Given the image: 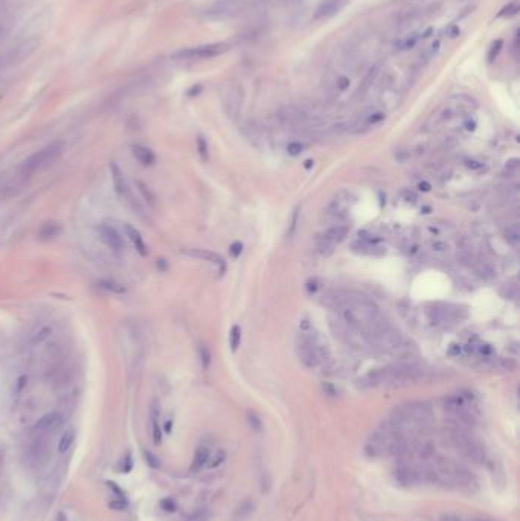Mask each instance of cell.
<instances>
[{
	"label": "cell",
	"mask_w": 520,
	"mask_h": 521,
	"mask_svg": "<svg viewBox=\"0 0 520 521\" xmlns=\"http://www.w3.org/2000/svg\"><path fill=\"white\" fill-rule=\"evenodd\" d=\"M311 165H313V162H311V160H307V162H305V168H310Z\"/></svg>",
	"instance_id": "58"
},
{
	"label": "cell",
	"mask_w": 520,
	"mask_h": 521,
	"mask_svg": "<svg viewBox=\"0 0 520 521\" xmlns=\"http://www.w3.org/2000/svg\"><path fill=\"white\" fill-rule=\"evenodd\" d=\"M151 430H153V442L156 445H160L162 442V427L157 421V411L153 410V415H151Z\"/></svg>",
	"instance_id": "29"
},
{
	"label": "cell",
	"mask_w": 520,
	"mask_h": 521,
	"mask_svg": "<svg viewBox=\"0 0 520 521\" xmlns=\"http://www.w3.org/2000/svg\"><path fill=\"white\" fill-rule=\"evenodd\" d=\"M145 457H147V463H148L150 466H153V468H159V460H157V457H154V456L151 454V453H145Z\"/></svg>",
	"instance_id": "49"
},
{
	"label": "cell",
	"mask_w": 520,
	"mask_h": 521,
	"mask_svg": "<svg viewBox=\"0 0 520 521\" xmlns=\"http://www.w3.org/2000/svg\"><path fill=\"white\" fill-rule=\"evenodd\" d=\"M296 354L299 357L301 363L308 369H314L320 364L318 352L307 335V332H301L296 339Z\"/></svg>",
	"instance_id": "11"
},
{
	"label": "cell",
	"mask_w": 520,
	"mask_h": 521,
	"mask_svg": "<svg viewBox=\"0 0 520 521\" xmlns=\"http://www.w3.org/2000/svg\"><path fill=\"white\" fill-rule=\"evenodd\" d=\"M100 287L107 291H110V293H115V294H124L125 293V288L115 280H102V282H100Z\"/></svg>",
	"instance_id": "31"
},
{
	"label": "cell",
	"mask_w": 520,
	"mask_h": 521,
	"mask_svg": "<svg viewBox=\"0 0 520 521\" xmlns=\"http://www.w3.org/2000/svg\"><path fill=\"white\" fill-rule=\"evenodd\" d=\"M73 440H75V430L69 428L64 431L63 436L60 438V442H58V453H61V454L67 453L72 447Z\"/></svg>",
	"instance_id": "25"
},
{
	"label": "cell",
	"mask_w": 520,
	"mask_h": 521,
	"mask_svg": "<svg viewBox=\"0 0 520 521\" xmlns=\"http://www.w3.org/2000/svg\"><path fill=\"white\" fill-rule=\"evenodd\" d=\"M395 411H397V413H400V415L409 418V419L418 422V424L424 430H429L430 425H432V422H433L432 408L429 407V404L421 403V401H412V403L402 404L400 407L395 408Z\"/></svg>",
	"instance_id": "9"
},
{
	"label": "cell",
	"mask_w": 520,
	"mask_h": 521,
	"mask_svg": "<svg viewBox=\"0 0 520 521\" xmlns=\"http://www.w3.org/2000/svg\"><path fill=\"white\" fill-rule=\"evenodd\" d=\"M427 468L430 475V485L449 488L464 492H473L478 488V480L471 471L459 462L433 456L427 460Z\"/></svg>",
	"instance_id": "1"
},
{
	"label": "cell",
	"mask_w": 520,
	"mask_h": 521,
	"mask_svg": "<svg viewBox=\"0 0 520 521\" xmlns=\"http://www.w3.org/2000/svg\"><path fill=\"white\" fill-rule=\"evenodd\" d=\"M501 48H502V40H497V41L493 43V46L490 49V53H488V60L490 61H493L497 57V53L501 52Z\"/></svg>",
	"instance_id": "43"
},
{
	"label": "cell",
	"mask_w": 520,
	"mask_h": 521,
	"mask_svg": "<svg viewBox=\"0 0 520 521\" xmlns=\"http://www.w3.org/2000/svg\"><path fill=\"white\" fill-rule=\"evenodd\" d=\"M478 273H479L482 277H486V279H490V277L494 276L493 267H491L488 262H485V260H481V262H479V265H478Z\"/></svg>",
	"instance_id": "36"
},
{
	"label": "cell",
	"mask_w": 520,
	"mask_h": 521,
	"mask_svg": "<svg viewBox=\"0 0 520 521\" xmlns=\"http://www.w3.org/2000/svg\"><path fill=\"white\" fill-rule=\"evenodd\" d=\"M253 509H255V503L253 502H251V500H244L241 505H240V507H238L236 509V514H235V517H236V520H246L247 517H251L252 514H253Z\"/></svg>",
	"instance_id": "27"
},
{
	"label": "cell",
	"mask_w": 520,
	"mask_h": 521,
	"mask_svg": "<svg viewBox=\"0 0 520 521\" xmlns=\"http://www.w3.org/2000/svg\"><path fill=\"white\" fill-rule=\"evenodd\" d=\"M467 166H469V168H473V169H479V168H481L482 165L479 163V162H474V160H469V162H467Z\"/></svg>",
	"instance_id": "55"
},
{
	"label": "cell",
	"mask_w": 520,
	"mask_h": 521,
	"mask_svg": "<svg viewBox=\"0 0 520 521\" xmlns=\"http://www.w3.org/2000/svg\"><path fill=\"white\" fill-rule=\"evenodd\" d=\"M221 101L227 116L236 119L243 105V90L238 84H227L221 93Z\"/></svg>",
	"instance_id": "10"
},
{
	"label": "cell",
	"mask_w": 520,
	"mask_h": 521,
	"mask_svg": "<svg viewBox=\"0 0 520 521\" xmlns=\"http://www.w3.org/2000/svg\"><path fill=\"white\" fill-rule=\"evenodd\" d=\"M346 236H348V227L342 226V224H335V226L330 227V229L325 232V235H323V238H327L328 241H331L334 244L342 243Z\"/></svg>",
	"instance_id": "23"
},
{
	"label": "cell",
	"mask_w": 520,
	"mask_h": 521,
	"mask_svg": "<svg viewBox=\"0 0 520 521\" xmlns=\"http://www.w3.org/2000/svg\"><path fill=\"white\" fill-rule=\"evenodd\" d=\"M459 354H461L459 346H458V344H452V346H450V351H449V355L456 357V355H459Z\"/></svg>",
	"instance_id": "52"
},
{
	"label": "cell",
	"mask_w": 520,
	"mask_h": 521,
	"mask_svg": "<svg viewBox=\"0 0 520 521\" xmlns=\"http://www.w3.org/2000/svg\"><path fill=\"white\" fill-rule=\"evenodd\" d=\"M231 50V45L229 43H209V45H201V46H194V48H186L182 49L179 52L174 53V58L177 60H209V58H215L220 57L223 53Z\"/></svg>",
	"instance_id": "7"
},
{
	"label": "cell",
	"mask_w": 520,
	"mask_h": 521,
	"mask_svg": "<svg viewBox=\"0 0 520 521\" xmlns=\"http://www.w3.org/2000/svg\"><path fill=\"white\" fill-rule=\"evenodd\" d=\"M63 148H64V145L61 142H53L49 147L43 148L41 151H38V153H35L34 156H31L25 162L23 171L26 174H32V172H35L38 169L46 168L48 165L53 163V162L60 157V154L63 153Z\"/></svg>",
	"instance_id": "8"
},
{
	"label": "cell",
	"mask_w": 520,
	"mask_h": 521,
	"mask_svg": "<svg viewBox=\"0 0 520 521\" xmlns=\"http://www.w3.org/2000/svg\"><path fill=\"white\" fill-rule=\"evenodd\" d=\"M229 343H231L232 352H236L238 347H240V343H241V329H240V326H238V325H234L232 329H231Z\"/></svg>",
	"instance_id": "30"
},
{
	"label": "cell",
	"mask_w": 520,
	"mask_h": 521,
	"mask_svg": "<svg viewBox=\"0 0 520 521\" xmlns=\"http://www.w3.org/2000/svg\"><path fill=\"white\" fill-rule=\"evenodd\" d=\"M197 148H199V154L203 160H208L209 157V149H208V142L203 136H200L197 139Z\"/></svg>",
	"instance_id": "37"
},
{
	"label": "cell",
	"mask_w": 520,
	"mask_h": 521,
	"mask_svg": "<svg viewBox=\"0 0 520 521\" xmlns=\"http://www.w3.org/2000/svg\"><path fill=\"white\" fill-rule=\"evenodd\" d=\"M394 480L400 488L430 485L427 462H400L394 471Z\"/></svg>",
	"instance_id": "4"
},
{
	"label": "cell",
	"mask_w": 520,
	"mask_h": 521,
	"mask_svg": "<svg viewBox=\"0 0 520 521\" xmlns=\"http://www.w3.org/2000/svg\"><path fill=\"white\" fill-rule=\"evenodd\" d=\"M160 507L167 512H174L177 506L174 502H172V498H164V500L160 502Z\"/></svg>",
	"instance_id": "42"
},
{
	"label": "cell",
	"mask_w": 520,
	"mask_h": 521,
	"mask_svg": "<svg viewBox=\"0 0 520 521\" xmlns=\"http://www.w3.org/2000/svg\"><path fill=\"white\" fill-rule=\"evenodd\" d=\"M476 108V101L469 95H454L452 98L444 102L442 107L438 108L436 113H433L430 122L432 124H441L450 121L453 117H459V116H467L471 114V112Z\"/></svg>",
	"instance_id": "5"
},
{
	"label": "cell",
	"mask_w": 520,
	"mask_h": 521,
	"mask_svg": "<svg viewBox=\"0 0 520 521\" xmlns=\"http://www.w3.org/2000/svg\"><path fill=\"white\" fill-rule=\"evenodd\" d=\"M108 506H110V509H113V511H124V509L127 507V502L124 500H113L108 503Z\"/></svg>",
	"instance_id": "47"
},
{
	"label": "cell",
	"mask_w": 520,
	"mask_h": 521,
	"mask_svg": "<svg viewBox=\"0 0 520 521\" xmlns=\"http://www.w3.org/2000/svg\"><path fill=\"white\" fill-rule=\"evenodd\" d=\"M337 9H339V0H325V2L318 8L316 17L319 18V17L331 16V14H334Z\"/></svg>",
	"instance_id": "26"
},
{
	"label": "cell",
	"mask_w": 520,
	"mask_h": 521,
	"mask_svg": "<svg viewBox=\"0 0 520 521\" xmlns=\"http://www.w3.org/2000/svg\"><path fill=\"white\" fill-rule=\"evenodd\" d=\"M334 245L335 244L328 241L327 238H322V240L319 241V244H318V250H319V253L322 256H330L334 252Z\"/></svg>",
	"instance_id": "33"
},
{
	"label": "cell",
	"mask_w": 520,
	"mask_h": 521,
	"mask_svg": "<svg viewBox=\"0 0 520 521\" xmlns=\"http://www.w3.org/2000/svg\"><path fill=\"white\" fill-rule=\"evenodd\" d=\"M200 361H201V367L204 369V371L209 369V366H211V351H209V347L206 344L200 346Z\"/></svg>",
	"instance_id": "34"
},
{
	"label": "cell",
	"mask_w": 520,
	"mask_h": 521,
	"mask_svg": "<svg viewBox=\"0 0 520 521\" xmlns=\"http://www.w3.org/2000/svg\"><path fill=\"white\" fill-rule=\"evenodd\" d=\"M61 233V226L55 221L46 223L45 226L40 229V238L41 240H50V238H55Z\"/></svg>",
	"instance_id": "24"
},
{
	"label": "cell",
	"mask_w": 520,
	"mask_h": 521,
	"mask_svg": "<svg viewBox=\"0 0 520 521\" xmlns=\"http://www.w3.org/2000/svg\"><path fill=\"white\" fill-rule=\"evenodd\" d=\"M481 352H482L484 355H488V354H491V349H490L488 346L485 344V346H482V347H481Z\"/></svg>",
	"instance_id": "57"
},
{
	"label": "cell",
	"mask_w": 520,
	"mask_h": 521,
	"mask_svg": "<svg viewBox=\"0 0 520 521\" xmlns=\"http://www.w3.org/2000/svg\"><path fill=\"white\" fill-rule=\"evenodd\" d=\"M404 439L406 438H402L398 434L380 427L366 439L363 451L371 459L398 457V454L402 453Z\"/></svg>",
	"instance_id": "3"
},
{
	"label": "cell",
	"mask_w": 520,
	"mask_h": 521,
	"mask_svg": "<svg viewBox=\"0 0 520 521\" xmlns=\"http://www.w3.org/2000/svg\"><path fill=\"white\" fill-rule=\"evenodd\" d=\"M506 168L517 169V168H519V159H513V160H510V162H506Z\"/></svg>",
	"instance_id": "54"
},
{
	"label": "cell",
	"mask_w": 520,
	"mask_h": 521,
	"mask_svg": "<svg viewBox=\"0 0 520 521\" xmlns=\"http://www.w3.org/2000/svg\"><path fill=\"white\" fill-rule=\"evenodd\" d=\"M366 342H368V346L374 347L375 351L391 354L397 346H400L404 342V339H403L402 332L391 328L387 325L385 328H380L371 334H368Z\"/></svg>",
	"instance_id": "6"
},
{
	"label": "cell",
	"mask_w": 520,
	"mask_h": 521,
	"mask_svg": "<svg viewBox=\"0 0 520 521\" xmlns=\"http://www.w3.org/2000/svg\"><path fill=\"white\" fill-rule=\"evenodd\" d=\"M110 172H112V180H113V186H115L116 194L121 198L130 201L132 194H130V188H128V183H127L125 177H124V172L116 163H110Z\"/></svg>",
	"instance_id": "16"
},
{
	"label": "cell",
	"mask_w": 520,
	"mask_h": 521,
	"mask_svg": "<svg viewBox=\"0 0 520 521\" xmlns=\"http://www.w3.org/2000/svg\"><path fill=\"white\" fill-rule=\"evenodd\" d=\"M107 485H108V488H110V489L112 491H115L117 495H124V492L121 491V489H119V488H117V485L116 483H113V482H107Z\"/></svg>",
	"instance_id": "53"
},
{
	"label": "cell",
	"mask_w": 520,
	"mask_h": 521,
	"mask_svg": "<svg viewBox=\"0 0 520 521\" xmlns=\"http://www.w3.org/2000/svg\"><path fill=\"white\" fill-rule=\"evenodd\" d=\"M328 325H330V329L333 331V334L335 335V337L343 340L345 332H346V329H348L350 323L343 319L342 314L337 312V311H333L330 314V317H328Z\"/></svg>",
	"instance_id": "17"
},
{
	"label": "cell",
	"mask_w": 520,
	"mask_h": 521,
	"mask_svg": "<svg viewBox=\"0 0 520 521\" xmlns=\"http://www.w3.org/2000/svg\"><path fill=\"white\" fill-rule=\"evenodd\" d=\"M470 431L471 430L447 424L446 430H444V440L447 442L449 447L458 451L464 459L476 465H481L485 462L486 453L482 445L476 439H473Z\"/></svg>",
	"instance_id": "2"
},
{
	"label": "cell",
	"mask_w": 520,
	"mask_h": 521,
	"mask_svg": "<svg viewBox=\"0 0 520 521\" xmlns=\"http://www.w3.org/2000/svg\"><path fill=\"white\" fill-rule=\"evenodd\" d=\"M98 233H100V238L102 240V243L107 247H110L112 250H122L124 248L122 236L117 233L115 227L108 226V224H101V226H98Z\"/></svg>",
	"instance_id": "15"
},
{
	"label": "cell",
	"mask_w": 520,
	"mask_h": 521,
	"mask_svg": "<svg viewBox=\"0 0 520 521\" xmlns=\"http://www.w3.org/2000/svg\"><path fill=\"white\" fill-rule=\"evenodd\" d=\"M209 457H211V450H209L208 447H204V445H201V447H199V448L196 450V453H194V459H192L191 470H192L194 472H197V471L203 470L204 466L208 465Z\"/></svg>",
	"instance_id": "20"
},
{
	"label": "cell",
	"mask_w": 520,
	"mask_h": 521,
	"mask_svg": "<svg viewBox=\"0 0 520 521\" xmlns=\"http://www.w3.org/2000/svg\"><path fill=\"white\" fill-rule=\"evenodd\" d=\"M351 300V294L350 291L345 290H331L328 293H325L322 296V305H325L327 308H330L331 311H337L340 312L343 308H346L350 305Z\"/></svg>",
	"instance_id": "14"
},
{
	"label": "cell",
	"mask_w": 520,
	"mask_h": 521,
	"mask_svg": "<svg viewBox=\"0 0 520 521\" xmlns=\"http://www.w3.org/2000/svg\"><path fill=\"white\" fill-rule=\"evenodd\" d=\"M298 218H299V211H298V209H295V212H293V216H291L290 229H288V236H290V238H291V236H293V235H295V232H296V226H298Z\"/></svg>",
	"instance_id": "45"
},
{
	"label": "cell",
	"mask_w": 520,
	"mask_h": 521,
	"mask_svg": "<svg viewBox=\"0 0 520 521\" xmlns=\"http://www.w3.org/2000/svg\"><path fill=\"white\" fill-rule=\"evenodd\" d=\"M417 41H418V37H417V35L406 37L403 41H400V48H402V49H409V48L415 46V43H417Z\"/></svg>",
	"instance_id": "44"
},
{
	"label": "cell",
	"mask_w": 520,
	"mask_h": 521,
	"mask_svg": "<svg viewBox=\"0 0 520 521\" xmlns=\"http://www.w3.org/2000/svg\"><path fill=\"white\" fill-rule=\"evenodd\" d=\"M226 459H227V454H226V451H224V450H218V451H217V453L212 456V457H209L208 466H209L211 470H214V468H218L220 465H223V463L226 462Z\"/></svg>",
	"instance_id": "32"
},
{
	"label": "cell",
	"mask_w": 520,
	"mask_h": 521,
	"mask_svg": "<svg viewBox=\"0 0 520 521\" xmlns=\"http://www.w3.org/2000/svg\"><path fill=\"white\" fill-rule=\"evenodd\" d=\"M302 149H304V145H302L301 142H290L287 145V151L290 156H298L302 153Z\"/></svg>",
	"instance_id": "41"
},
{
	"label": "cell",
	"mask_w": 520,
	"mask_h": 521,
	"mask_svg": "<svg viewBox=\"0 0 520 521\" xmlns=\"http://www.w3.org/2000/svg\"><path fill=\"white\" fill-rule=\"evenodd\" d=\"M441 521H461V518L458 515H453V514H446L441 517Z\"/></svg>",
	"instance_id": "51"
},
{
	"label": "cell",
	"mask_w": 520,
	"mask_h": 521,
	"mask_svg": "<svg viewBox=\"0 0 520 521\" xmlns=\"http://www.w3.org/2000/svg\"><path fill=\"white\" fill-rule=\"evenodd\" d=\"M49 334H50V329H49V328H43V331H40V334L35 335V337L32 339V343H41L43 340L49 337Z\"/></svg>",
	"instance_id": "46"
},
{
	"label": "cell",
	"mask_w": 520,
	"mask_h": 521,
	"mask_svg": "<svg viewBox=\"0 0 520 521\" xmlns=\"http://www.w3.org/2000/svg\"><path fill=\"white\" fill-rule=\"evenodd\" d=\"M231 255L234 256V258H238V256H240L241 255V252H243V244L241 243H234L232 245H231Z\"/></svg>",
	"instance_id": "48"
},
{
	"label": "cell",
	"mask_w": 520,
	"mask_h": 521,
	"mask_svg": "<svg viewBox=\"0 0 520 521\" xmlns=\"http://www.w3.org/2000/svg\"><path fill=\"white\" fill-rule=\"evenodd\" d=\"M185 253L192 256V258H199V259L208 260V262H212L215 265H218L220 267V273H223L224 268H226L224 259L218 253H214V252H209V250H200V248H197V250H186Z\"/></svg>",
	"instance_id": "19"
},
{
	"label": "cell",
	"mask_w": 520,
	"mask_h": 521,
	"mask_svg": "<svg viewBox=\"0 0 520 521\" xmlns=\"http://www.w3.org/2000/svg\"><path fill=\"white\" fill-rule=\"evenodd\" d=\"M238 3L236 0H218V2L212 3L209 8L204 9V17L209 20H220L227 18L236 13Z\"/></svg>",
	"instance_id": "13"
},
{
	"label": "cell",
	"mask_w": 520,
	"mask_h": 521,
	"mask_svg": "<svg viewBox=\"0 0 520 521\" xmlns=\"http://www.w3.org/2000/svg\"><path fill=\"white\" fill-rule=\"evenodd\" d=\"M519 11H520L519 3H517V2H511V3H508V6L502 8V11H501L499 14H497V17H513V16H516V14L519 13Z\"/></svg>",
	"instance_id": "35"
},
{
	"label": "cell",
	"mask_w": 520,
	"mask_h": 521,
	"mask_svg": "<svg viewBox=\"0 0 520 521\" xmlns=\"http://www.w3.org/2000/svg\"><path fill=\"white\" fill-rule=\"evenodd\" d=\"M418 188H419L421 191L427 192V191H430V184H429V183H419V184H418Z\"/></svg>",
	"instance_id": "56"
},
{
	"label": "cell",
	"mask_w": 520,
	"mask_h": 521,
	"mask_svg": "<svg viewBox=\"0 0 520 521\" xmlns=\"http://www.w3.org/2000/svg\"><path fill=\"white\" fill-rule=\"evenodd\" d=\"M503 233H505L506 241L510 243L511 245H514V247H516V245L520 243V229H519V226H517V224H511V226H508Z\"/></svg>",
	"instance_id": "28"
},
{
	"label": "cell",
	"mask_w": 520,
	"mask_h": 521,
	"mask_svg": "<svg viewBox=\"0 0 520 521\" xmlns=\"http://www.w3.org/2000/svg\"><path fill=\"white\" fill-rule=\"evenodd\" d=\"M208 520H209V512L206 509H197V511H194L186 518V521H208Z\"/></svg>",
	"instance_id": "38"
},
{
	"label": "cell",
	"mask_w": 520,
	"mask_h": 521,
	"mask_svg": "<svg viewBox=\"0 0 520 521\" xmlns=\"http://www.w3.org/2000/svg\"><path fill=\"white\" fill-rule=\"evenodd\" d=\"M247 421H249V425H251L253 430H261V425H263V422H261V419H259V416L255 413V411H249V413H247Z\"/></svg>",
	"instance_id": "40"
},
{
	"label": "cell",
	"mask_w": 520,
	"mask_h": 521,
	"mask_svg": "<svg viewBox=\"0 0 520 521\" xmlns=\"http://www.w3.org/2000/svg\"><path fill=\"white\" fill-rule=\"evenodd\" d=\"M58 419H60V416H58V413H55V411H52V413H48V415H45V416H41V418L37 421V424L34 425V431L38 433V434L46 433V431H49L50 428H53V427L58 424Z\"/></svg>",
	"instance_id": "21"
},
{
	"label": "cell",
	"mask_w": 520,
	"mask_h": 521,
	"mask_svg": "<svg viewBox=\"0 0 520 521\" xmlns=\"http://www.w3.org/2000/svg\"><path fill=\"white\" fill-rule=\"evenodd\" d=\"M136 184L139 186V191H140V194H142L144 197H145V200H147V201H150L151 204H154L156 197H154V194L148 189L147 184H145V183H142V181H136Z\"/></svg>",
	"instance_id": "39"
},
{
	"label": "cell",
	"mask_w": 520,
	"mask_h": 521,
	"mask_svg": "<svg viewBox=\"0 0 520 521\" xmlns=\"http://www.w3.org/2000/svg\"><path fill=\"white\" fill-rule=\"evenodd\" d=\"M124 230H125V235L128 236V240L133 243V245L136 247V250L140 256H147L148 255V247L147 244L144 243L142 236H140V232L136 229V227H133L132 224H125L124 226Z\"/></svg>",
	"instance_id": "18"
},
{
	"label": "cell",
	"mask_w": 520,
	"mask_h": 521,
	"mask_svg": "<svg viewBox=\"0 0 520 521\" xmlns=\"http://www.w3.org/2000/svg\"><path fill=\"white\" fill-rule=\"evenodd\" d=\"M133 156L136 157V160L139 162V163H142L144 166H150V165H153L156 162V156H154L153 151H151L150 148H147V147H142V145L133 147Z\"/></svg>",
	"instance_id": "22"
},
{
	"label": "cell",
	"mask_w": 520,
	"mask_h": 521,
	"mask_svg": "<svg viewBox=\"0 0 520 521\" xmlns=\"http://www.w3.org/2000/svg\"><path fill=\"white\" fill-rule=\"evenodd\" d=\"M432 247H433V250H436V252H444L447 248V244L442 243V241H436V243L432 244Z\"/></svg>",
	"instance_id": "50"
},
{
	"label": "cell",
	"mask_w": 520,
	"mask_h": 521,
	"mask_svg": "<svg viewBox=\"0 0 520 521\" xmlns=\"http://www.w3.org/2000/svg\"><path fill=\"white\" fill-rule=\"evenodd\" d=\"M278 117L283 125L287 127H301L310 122V116L307 112L295 105H285L279 110Z\"/></svg>",
	"instance_id": "12"
}]
</instances>
